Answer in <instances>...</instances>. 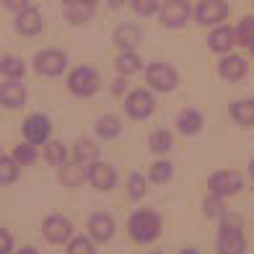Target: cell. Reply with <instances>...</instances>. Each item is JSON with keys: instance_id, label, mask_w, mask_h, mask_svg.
<instances>
[{"instance_id": "603a6c76", "label": "cell", "mask_w": 254, "mask_h": 254, "mask_svg": "<svg viewBox=\"0 0 254 254\" xmlns=\"http://www.w3.org/2000/svg\"><path fill=\"white\" fill-rule=\"evenodd\" d=\"M231 44H234V31L231 29H215L210 34V47L215 52H228Z\"/></svg>"}, {"instance_id": "74e56055", "label": "cell", "mask_w": 254, "mask_h": 254, "mask_svg": "<svg viewBox=\"0 0 254 254\" xmlns=\"http://www.w3.org/2000/svg\"><path fill=\"white\" fill-rule=\"evenodd\" d=\"M18 254H37V249H34V247H21Z\"/></svg>"}, {"instance_id": "ac0fdd59", "label": "cell", "mask_w": 254, "mask_h": 254, "mask_svg": "<svg viewBox=\"0 0 254 254\" xmlns=\"http://www.w3.org/2000/svg\"><path fill=\"white\" fill-rule=\"evenodd\" d=\"M96 156H99V148L94 145V140L80 137V140L75 143V164L78 166H94L96 164Z\"/></svg>"}, {"instance_id": "6da1fadb", "label": "cell", "mask_w": 254, "mask_h": 254, "mask_svg": "<svg viewBox=\"0 0 254 254\" xmlns=\"http://www.w3.org/2000/svg\"><path fill=\"white\" fill-rule=\"evenodd\" d=\"M127 228H130V236L137 244H151L161 234V218L153 210H140L130 218V226Z\"/></svg>"}, {"instance_id": "4dcf8cb0", "label": "cell", "mask_w": 254, "mask_h": 254, "mask_svg": "<svg viewBox=\"0 0 254 254\" xmlns=\"http://www.w3.org/2000/svg\"><path fill=\"white\" fill-rule=\"evenodd\" d=\"M67 254H96L94 252V244L86 239V236H78L70 241V249H67Z\"/></svg>"}, {"instance_id": "7c38bea8", "label": "cell", "mask_w": 254, "mask_h": 254, "mask_svg": "<svg viewBox=\"0 0 254 254\" xmlns=\"http://www.w3.org/2000/svg\"><path fill=\"white\" fill-rule=\"evenodd\" d=\"M228 13V8L223 0H202L197 5V21L200 24H218V21H223Z\"/></svg>"}, {"instance_id": "836d02e7", "label": "cell", "mask_w": 254, "mask_h": 254, "mask_svg": "<svg viewBox=\"0 0 254 254\" xmlns=\"http://www.w3.org/2000/svg\"><path fill=\"white\" fill-rule=\"evenodd\" d=\"M205 213L207 215H221L223 210H221V197H218V194H215V197H210V200H205Z\"/></svg>"}, {"instance_id": "4316f807", "label": "cell", "mask_w": 254, "mask_h": 254, "mask_svg": "<svg viewBox=\"0 0 254 254\" xmlns=\"http://www.w3.org/2000/svg\"><path fill=\"white\" fill-rule=\"evenodd\" d=\"M0 70H3L5 78H21V75H24V63H21L18 57L5 55L3 63H0Z\"/></svg>"}, {"instance_id": "3957f363", "label": "cell", "mask_w": 254, "mask_h": 254, "mask_svg": "<svg viewBox=\"0 0 254 254\" xmlns=\"http://www.w3.org/2000/svg\"><path fill=\"white\" fill-rule=\"evenodd\" d=\"M67 86H70V91L75 96H91L99 88V75L91 67H75L70 73V78H67Z\"/></svg>"}, {"instance_id": "60d3db41", "label": "cell", "mask_w": 254, "mask_h": 254, "mask_svg": "<svg viewBox=\"0 0 254 254\" xmlns=\"http://www.w3.org/2000/svg\"><path fill=\"white\" fill-rule=\"evenodd\" d=\"M249 171H252V179H254V161H252V166H249Z\"/></svg>"}, {"instance_id": "4fadbf2b", "label": "cell", "mask_w": 254, "mask_h": 254, "mask_svg": "<svg viewBox=\"0 0 254 254\" xmlns=\"http://www.w3.org/2000/svg\"><path fill=\"white\" fill-rule=\"evenodd\" d=\"M44 26V21H42V13L37 8H26V10H21V13L16 16V29L21 34H26V37H31V34H39Z\"/></svg>"}, {"instance_id": "5bb4252c", "label": "cell", "mask_w": 254, "mask_h": 254, "mask_svg": "<svg viewBox=\"0 0 254 254\" xmlns=\"http://www.w3.org/2000/svg\"><path fill=\"white\" fill-rule=\"evenodd\" d=\"M0 99H3V104L8 109H16L26 101V88L21 83H16V78H8L3 83V88H0Z\"/></svg>"}, {"instance_id": "f546056e", "label": "cell", "mask_w": 254, "mask_h": 254, "mask_svg": "<svg viewBox=\"0 0 254 254\" xmlns=\"http://www.w3.org/2000/svg\"><path fill=\"white\" fill-rule=\"evenodd\" d=\"M13 158L18 161L21 166H24V164H31V161L37 158V148H34V145H29V143H24V145H16Z\"/></svg>"}, {"instance_id": "44dd1931", "label": "cell", "mask_w": 254, "mask_h": 254, "mask_svg": "<svg viewBox=\"0 0 254 254\" xmlns=\"http://www.w3.org/2000/svg\"><path fill=\"white\" fill-rule=\"evenodd\" d=\"M120 130H122L120 117H114V114H104V117L96 120V132L101 137H114V135H120Z\"/></svg>"}, {"instance_id": "8992f818", "label": "cell", "mask_w": 254, "mask_h": 254, "mask_svg": "<svg viewBox=\"0 0 254 254\" xmlns=\"http://www.w3.org/2000/svg\"><path fill=\"white\" fill-rule=\"evenodd\" d=\"M67 65V57L57 50H44L37 55V60H34V67H37V73L42 75H60Z\"/></svg>"}, {"instance_id": "277c9868", "label": "cell", "mask_w": 254, "mask_h": 254, "mask_svg": "<svg viewBox=\"0 0 254 254\" xmlns=\"http://www.w3.org/2000/svg\"><path fill=\"white\" fill-rule=\"evenodd\" d=\"M127 112H130V117L135 120H145V117H151L153 109H156V101H153V94L151 91H145V88H137L132 91L130 96H127Z\"/></svg>"}, {"instance_id": "7402d4cb", "label": "cell", "mask_w": 254, "mask_h": 254, "mask_svg": "<svg viewBox=\"0 0 254 254\" xmlns=\"http://www.w3.org/2000/svg\"><path fill=\"white\" fill-rule=\"evenodd\" d=\"M65 5H67V18H70L73 24H86L91 10H94L91 3H80V0H73V3H65Z\"/></svg>"}, {"instance_id": "9a60e30c", "label": "cell", "mask_w": 254, "mask_h": 254, "mask_svg": "<svg viewBox=\"0 0 254 254\" xmlns=\"http://www.w3.org/2000/svg\"><path fill=\"white\" fill-rule=\"evenodd\" d=\"M88 228H91V236H94L96 241H109L114 236V221L107 213H96L94 218H91Z\"/></svg>"}, {"instance_id": "ba28073f", "label": "cell", "mask_w": 254, "mask_h": 254, "mask_svg": "<svg viewBox=\"0 0 254 254\" xmlns=\"http://www.w3.org/2000/svg\"><path fill=\"white\" fill-rule=\"evenodd\" d=\"M241 190V177L236 171H218L210 177V192L218 197H228V194H236Z\"/></svg>"}, {"instance_id": "7a4b0ae2", "label": "cell", "mask_w": 254, "mask_h": 254, "mask_svg": "<svg viewBox=\"0 0 254 254\" xmlns=\"http://www.w3.org/2000/svg\"><path fill=\"white\" fill-rule=\"evenodd\" d=\"M247 241L236 223H223L221 236H218V254H244Z\"/></svg>"}, {"instance_id": "f1b7e54d", "label": "cell", "mask_w": 254, "mask_h": 254, "mask_svg": "<svg viewBox=\"0 0 254 254\" xmlns=\"http://www.w3.org/2000/svg\"><path fill=\"white\" fill-rule=\"evenodd\" d=\"M151 179L153 182H169L171 179V164L169 161H156L151 166Z\"/></svg>"}, {"instance_id": "8fae6325", "label": "cell", "mask_w": 254, "mask_h": 254, "mask_svg": "<svg viewBox=\"0 0 254 254\" xmlns=\"http://www.w3.org/2000/svg\"><path fill=\"white\" fill-rule=\"evenodd\" d=\"M88 182L94 184L96 190H112L114 182H117V174H114V169L109 164L96 161L94 166H88Z\"/></svg>"}, {"instance_id": "2e32d148", "label": "cell", "mask_w": 254, "mask_h": 254, "mask_svg": "<svg viewBox=\"0 0 254 254\" xmlns=\"http://www.w3.org/2000/svg\"><path fill=\"white\" fill-rule=\"evenodd\" d=\"M218 70H221V75L228 78V80H239L247 73V63H244V57H239V55H228V57L221 60Z\"/></svg>"}, {"instance_id": "484cf974", "label": "cell", "mask_w": 254, "mask_h": 254, "mask_svg": "<svg viewBox=\"0 0 254 254\" xmlns=\"http://www.w3.org/2000/svg\"><path fill=\"white\" fill-rule=\"evenodd\" d=\"M44 156H47V161L52 166H65V158H67V151H65V145L63 143H47V151H44Z\"/></svg>"}, {"instance_id": "ab89813d", "label": "cell", "mask_w": 254, "mask_h": 254, "mask_svg": "<svg viewBox=\"0 0 254 254\" xmlns=\"http://www.w3.org/2000/svg\"><path fill=\"white\" fill-rule=\"evenodd\" d=\"M182 254H197V252H194V249H184Z\"/></svg>"}, {"instance_id": "d590c367", "label": "cell", "mask_w": 254, "mask_h": 254, "mask_svg": "<svg viewBox=\"0 0 254 254\" xmlns=\"http://www.w3.org/2000/svg\"><path fill=\"white\" fill-rule=\"evenodd\" d=\"M10 247H13V244H10V234L3 231V249H0V254H10Z\"/></svg>"}, {"instance_id": "52a82bcc", "label": "cell", "mask_w": 254, "mask_h": 254, "mask_svg": "<svg viewBox=\"0 0 254 254\" xmlns=\"http://www.w3.org/2000/svg\"><path fill=\"white\" fill-rule=\"evenodd\" d=\"M187 18H190V5L184 0H166L164 8H161V24L169 29L187 24Z\"/></svg>"}, {"instance_id": "cb8c5ba5", "label": "cell", "mask_w": 254, "mask_h": 254, "mask_svg": "<svg viewBox=\"0 0 254 254\" xmlns=\"http://www.w3.org/2000/svg\"><path fill=\"white\" fill-rule=\"evenodd\" d=\"M117 70L125 73V75L137 73V70H140V57H137L135 52H122V55L117 57Z\"/></svg>"}, {"instance_id": "5b68a950", "label": "cell", "mask_w": 254, "mask_h": 254, "mask_svg": "<svg viewBox=\"0 0 254 254\" xmlns=\"http://www.w3.org/2000/svg\"><path fill=\"white\" fill-rule=\"evenodd\" d=\"M148 83H151L156 91H171L177 86V70L166 63H153L148 67Z\"/></svg>"}, {"instance_id": "e575fe53", "label": "cell", "mask_w": 254, "mask_h": 254, "mask_svg": "<svg viewBox=\"0 0 254 254\" xmlns=\"http://www.w3.org/2000/svg\"><path fill=\"white\" fill-rule=\"evenodd\" d=\"M29 3H31V0H5V8L8 10H18V13H21V10L29 8Z\"/></svg>"}, {"instance_id": "83f0119b", "label": "cell", "mask_w": 254, "mask_h": 254, "mask_svg": "<svg viewBox=\"0 0 254 254\" xmlns=\"http://www.w3.org/2000/svg\"><path fill=\"white\" fill-rule=\"evenodd\" d=\"M18 161L13 156H3V161H0V179H3V184H10L16 179V166Z\"/></svg>"}, {"instance_id": "9c48e42d", "label": "cell", "mask_w": 254, "mask_h": 254, "mask_svg": "<svg viewBox=\"0 0 254 254\" xmlns=\"http://www.w3.org/2000/svg\"><path fill=\"white\" fill-rule=\"evenodd\" d=\"M70 234H73V223L63 215H50L47 221H44V236H47L52 244H63V241L70 239Z\"/></svg>"}, {"instance_id": "1f68e13d", "label": "cell", "mask_w": 254, "mask_h": 254, "mask_svg": "<svg viewBox=\"0 0 254 254\" xmlns=\"http://www.w3.org/2000/svg\"><path fill=\"white\" fill-rule=\"evenodd\" d=\"M132 8H135V13H140V16H151L158 10V0H130Z\"/></svg>"}, {"instance_id": "30bf717a", "label": "cell", "mask_w": 254, "mask_h": 254, "mask_svg": "<svg viewBox=\"0 0 254 254\" xmlns=\"http://www.w3.org/2000/svg\"><path fill=\"white\" fill-rule=\"evenodd\" d=\"M24 132L29 137V143H44L52 132V125L44 114H31V117L24 122Z\"/></svg>"}, {"instance_id": "8d00e7d4", "label": "cell", "mask_w": 254, "mask_h": 254, "mask_svg": "<svg viewBox=\"0 0 254 254\" xmlns=\"http://www.w3.org/2000/svg\"><path fill=\"white\" fill-rule=\"evenodd\" d=\"M125 88H127V80H122V78H120V80H114V94H117V96L122 94Z\"/></svg>"}, {"instance_id": "e0dca14e", "label": "cell", "mask_w": 254, "mask_h": 254, "mask_svg": "<svg viewBox=\"0 0 254 254\" xmlns=\"http://www.w3.org/2000/svg\"><path fill=\"white\" fill-rule=\"evenodd\" d=\"M114 42H117L125 52H132L137 44H140V29L132 26V24H122L114 31Z\"/></svg>"}, {"instance_id": "f35d334b", "label": "cell", "mask_w": 254, "mask_h": 254, "mask_svg": "<svg viewBox=\"0 0 254 254\" xmlns=\"http://www.w3.org/2000/svg\"><path fill=\"white\" fill-rule=\"evenodd\" d=\"M109 5H112V8H122L125 0H109Z\"/></svg>"}, {"instance_id": "d6986e66", "label": "cell", "mask_w": 254, "mask_h": 254, "mask_svg": "<svg viewBox=\"0 0 254 254\" xmlns=\"http://www.w3.org/2000/svg\"><path fill=\"white\" fill-rule=\"evenodd\" d=\"M177 127H179V132H184V135L200 132L202 130V114L194 112V109H184V112H179V117H177Z\"/></svg>"}, {"instance_id": "d6a6232c", "label": "cell", "mask_w": 254, "mask_h": 254, "mask_svg": "<svg viewBox=\"0 0 254 254\" xmlns=\"http://www.w3.org/2000/svg\"><path fill=\"white\" fill-rule=\"evenodd\" d=\"M145 194V179L140 174H132L130 177V197L137 200V197H143Z\"/></svg>"}, {"instance_id": "ffe728a7", "label": "cell", "mask_w": 254, "mask_h": 254, "mask_svg": "<svg viewBox=\"0 0 254 254\" xmlns=\"http://www.w3.org/2000/svg\"><path fill=\"white\" fill-rule=\"evenodd\" d=\"M231 114H234V120H236L239 125L252 127V125H254V99H239V101H234Z\"/></svg>"}, {"instance_id": "d4e9b609", "label": "cell", "mask_w": 254, "mask_h": 254, "mask_svg": "<svg viewBox=\"0 0 254 254\" xmlns=\"http://www.w3.org/2000/svg\"><path fill=\"white\" fill-rule=\"evenodd\" d=\"M148 143H151V151H156V153H169L171 151V135L166 132V130H156L151 137H148Z\"/></svg>"}]
</instances>
